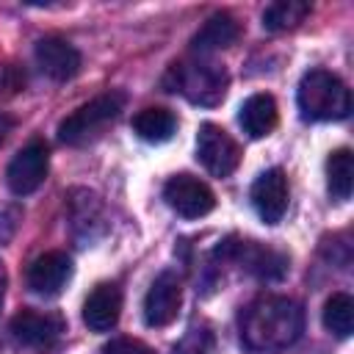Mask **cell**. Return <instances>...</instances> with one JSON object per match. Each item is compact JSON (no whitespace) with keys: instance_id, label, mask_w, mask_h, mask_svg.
<instances>
[{"instance_id":"cell-26","label":"cell","mask_w":354,"mask_h":354,"mask_svg":"<svg viewBox=\"0 0 354 354\" xmlns=\"http://www.w3.org/2000/svg\"><path fill=\"white\" fill-rule=\"evenodd\" d=\"M6 282H8V277H6V268L0 263V304H3V296H6Z\"/></svg>"},{"instance_id":"cell-12","label":"cell","mask_w":354,"mask_h":354,"mask_svg":"<svg viewBox=\"0 0 354 354\" xmlns=\"http://www.w3.org/2000/svg\"><path fill=\"white\" fill-rule=\"evenodd\" d=\"M72 277V260L64 252H44L28 268V288L39 296H55Z\"/></svg>"},{"instance_id":"cell-2","label":"cell","mask_w":354,"mask_h":354,"mask_svg":"<svg viewBox=\"0 0 354 354\" xmlns=\"http://www.w3.org/2000/svg\"><path fill=\"white\" fill-rule=\"evenodd\" d=\"M296 102H299L301 116L310 122L346 119L351 111V94H348L346 83L326 69H313L301 77Z\"/></svg>"},{"instance_id":"cell-13","label":"cell","mask_w":354,"mask_h":354,"mask_svg":"<svg viewBox=\"0 0 354 354\" xmlns=\"http://www.w3.org/2000/svg\"><path fill=\"white\" fill-rule=\"evenodd\" d=\"M36 64L53 80H69L80 69V53L61 36H44L36 44Z\"/></svg>"},{"instance_id":"cell-23","label":"cell","mask_w":354,"mask_h":354,"mask_svg":"<svg viewBox=\"0 0 354 354\" xmlns=\"http://www.w3.org/2000/svg\"><path fill=\"white\" fill-rule=\"evenodd\" d=\"M22 221V210L17 205H0V246H6Z\"/></svg>"},{"instance_id":"cell-20","label":"cell","mask_w":354,"mask_h":354,"mask_svg":"<svg viewBox=\"0 0 354 354\" xmlns=\"http://www.w3.org/2000/svg\"><path fill=\"white\" fill-rule=\"evenodd\" d=\"M307 14H310V6L301 3V0H277V3L266 6V11H263V28L271 30V33L290 30V28H296Z\"/></svg>"},{"instance_id":"cell-22","label":"cell","mask_w":354,"mask_h":354,"mask_svg":"<svg viewBox=\"0 0 354 354\" xmlns=\"http://www.w3.org/2000/svg\"><path fill=\"white\" fill-rule=\"evenodd\" d=\"M216 337L210 326H191L171 348V354H213Z\"/></svg>"},{"instance_id":"cell-16","label":"cell","mask_w":354,"mask_h":354,"mask_svg":"<svg viewBox=\"0 0 354 354\" xmlns=\"http://www.w3.org/2000/svg\"><path fill=\"white\" fill-rule=\"evenodd\" d=\"M241 36V25L230 14H213L207 22L194 33L191 47L196 53H210V50H224Z\"/></svg>"},{"instance_id":"cell-4","label":"cell","mask_w":354,"mask_h":354,"mask_svg":"<svg viewBox=\"0 0 354 354\" xmlns=\"http://www.w3.org/2000/svg\"><path fill=\"white\" fill-rule=\"evenodd\" d=\"M122 108H124V94L122 91H105V94L94 97L91 102L80 105L75 113H69L58 124V138L69 147H77V144L88 141L91 136H97L108 122H113Z\"/></svg>"},{"instance_id":"cell-3","label":"cell","mask_w":354,"mask_h":354,"mask_svg":"<svg viewBox=\"0 0 354 354\" xmlns=\"http://www.w3.org/2000/svg\"><path fill=\"white\" fill-rule=\"evenodd\" d=\"M227 83H230V77H227L224 66L210 64V61H180V64H171V69L163 77L166 91H177L188 102L205 105V108H213V105H218L224 100Z\"/></svg>"},{"instance_id":"cell-24","label":"cell","mask_w":354,"mask_h":354,"mask_svg":"<svg viewBox=\"0 0 354 354\" xmlns=\"http://www.w3.org/2000/svg\"><path fill=\"white\" fill-rule=\"evenodd\" d=\"M102 354H155V351L136 337H113L111 343H105Z\"/></svg>"},{"instance_id":"cell-5","label":"cell","mask_w":354,"mask_h":354,"mask_svg":"<svg viewBox=\"0 0 354 354\" xmlns=\"http://www.w3.org/2000/svg\"><path fill=\"white\" fill-rule=\"evenodd\" d=\"M216 254L224 260H235L243 271L260 279H282L288 271V257L257 241H224Z\"/></svg>"},{"instance_id":"cell-1","label":"cell","mask_w":354,"mask_h":354,"mask_svg":"<svg viewBox=\"0 0 354 354\" xmlns=\"http://www.w3.org/2000/svg\"><path fill=\"white\" fill-rule=\"evenodd\" d=\"M304 332V313L288 296H260L241 315V340L249 351L271 354L293 346Z\"/></svg>"},{"instance_id":"cell-18","label":"cell","mask_w":354,"mask_h":354,"mask_svg":"<svg viewBox=\"0 0 354 354\" xmlns=\"http://www.w3.org/2000/svg\"><path fill=\"white\" fill-rule=\"evenodd\" d=\"M326 185H329V194L337 202H346L351 196V185H354V155H351V149L340 147L329 155V160H326Z\"/></svg>"},{"instance_id":"cell-19","label":"cell","mask_w":354,"mask_h":354,"mask_svg":"<svg viewBox=\"0 0 354 354\" xmlns=\"http://www.w3.org/2000/svg\"><path fill=\"white\" fill-rule=\"evenodd\" d=\"M69 205H72V227H75V235L80 241H91L94 238L91 227L97 221H102V216H100L102 213L100 199L91 191H75Z\"/></svg>"},{"instance_id":"cell-21","label":"cell","mask_w":354,"mask_h":354,"mask_svg":"<svg viewBox=\"0 0 354 354\" xmlns=\"http://www.w3.org/2000/svg\"><path fill=\"white\" fill-rule=\"evenodd\" d=\"M324 326L337 335L348 337L354 329V299L348 293H332L324 304Z\"/></svg>"},{"instance_id":"cell-11","label":"cell","mask_w":354,"mask_h":354,"mask_svg":"<svg viewBox=\"0 0 354 354\" xmlns=\"http://www.w3.org/2000/svg\"><path fill=\"white\" fill-rule=\"evenodd\" d=\"M64 332V321L50 313L22 310L11 318V335L30 348H50Z\"/></svg>"},{"instance_id":"cell-6","label":"cell","mask_w":354,"mask_h":354,"mask_svg":"<svg viewBox=\"0 0 354 354\" xmlns=\"http://www.w3.org/2000/svg\"><path fill=\"white\" fill-rule=\"evenodd\" d=\"M196 158L213 177H227L241 163V147L227 130L216 124H202L196 136Z\"/></svg>"},{"instance_id":"cell-15","label":"cell","mask_w":354,"mask_h":354,"mask_svg":"<svg viewBox=\"0 0 354 354\" xmlns=\"http://www.w3.org/2000/svg\"><path fill=\"white\" fill-rule=\"evenodd\" d=\"M241 127L246 136L252 138H266L274 127H277V102L271 94H252L243 105H241Z\"/></svg>"},{"instance_id":"cell-9","label":"cell","mask_w":354,"mask_h":354,"mask_svg":"<svg viewBox=\"0 0 354 354\" xmlns=\"http://www.w3.org/2000/svg\"><path fill=\"white\" fill-rule=\"evenodd\" d=\"M183 304V285L174 271H163L152 279L144 296V321L149 326H169Z\"/></svg>"},{"instance_id":"cell-17","label":"cell","mask_w":354,"mask_h":354,"mask_svg":"<svg viewBox=\"0 0 354 354\" xmlns=\"http://www.w3.org/2000/svg\"><path fill=\"white\" fill-rule=\"evenodd\" d=\"M133 130L138 138L149 144H163L177 133V116L166 108H144L133 119Z\"/></svg>"},{"instance_id":"cell-7","label":"cell","mask_w":354,"mask_h":354,"mask_svg":"<svg viewBox=\"0 0 354 354\" xmlns=\"http://www.w3.org/2000/svg\"><path fill=\"white\" fill-rule=\"evenodd\" d=\"M166 205L183 218H202L216 207L213 191L194 174H174L163 185Z\"/></svg>"},{"instance_id":"cell-14","label":"cell","mask_w":354,"mask_h":354,"mask_svg":"<svg viewBox=\"0 0 354 354\" xmlns=\"http://www.w3.org/2000/svg\"><path fill=\"white\" fill-rule=\"evenodd\" d=\"M119 313H122V290L119 285L113 282H100L86 304H83V324L91 329V332H111L119 321Z\"/></svg>"},{"instance_id":"cell-25","label":"cell","mask_w":354,"mask_h":354,"mask_svg":"<svg viewBox=\"0 0 354 354\" xmlns=\"http://www.w3.org/2000/svg\"><path fill=\"white\" fill-rule=\"evenodd\" d=\"M11 127H14V122H11V116H6V113L0 111V144L6 141V136L11 133Z\"/></svg>"},{"instance_id":"cell-8","label":"cell","mask_w":354,"mask_h":354,"mask_svg":"<svg viewBox=\"0 0 354 354\" xmlns=\"http://www.w3.org/2000/svg\"><path fill=\"white\" fill-rule=\"evenodd\" d=\"M47 166H50V152L41 141H30L28 147H22L6 169V183H8L11 194H17V196L33 194L44 183Z\"/></svg>"},{"instance_id":"cell-10","label":"cell","mask_w":354,"mask_h":354,"mask_svg":"<svg viewBox=\"0 0 354 354\" xmlns=\"http://www.w3.org/2000/svg\"><path fill=\"white\" fill-rule=\"evenodd\" d=\"M252 205L266 224H279L288 210V177L282 169L263 171L252 185Z\"/></svg>"}]
</instances>
